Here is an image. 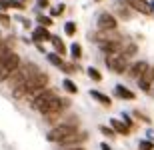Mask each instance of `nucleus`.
<instances>
[{
	"instance_id": "obj_1",
	"label": "nucleus",
	"mask_w": 154,
	"mask_h": 150,
	"mask_svg": "<svg viewBox=\"0 0 154 150\" xmlns=\"http://www.w3.org/2000/svg\"><path fill=\"white\" fill-rule=\"evenodd\" d=\"M48 74L46 72H36L34 76H30L22 84H18L14 90H12V96L18 100H30L34 94H38L40 90H44L46 84H48Z\"/></svg>"
},
{
	"instance_id": "obj_2",
	"label": "nucleus",
	"mask_w": 154,
	"mask_h": 150,
	"mask_svg": "<svg viewBox=\"0 0 154 150\" xmlns=\"http://www.w3.org/2000/svg\"><path fill=\"white\" fill-rule=\"evenodd\" d=\"M76 132H80L78 122H62V124H56L54 128H50L48 134H46V138H48V142L58 144V142L66 140L68 136H72V134H76Z\"/></svg>"
},
{
	"instance_id": "obj_3",
	"label": "nucleus",
	"mask_w": 154,
	"mask_h": 150,
	"mask_svg": "<svg viewBox=\"0 0 154 150\" xmlns=\"http://www.w3.org/2000/svg\"><path fill=\"white\" fill-rule=\"evenodd\" d=\"M36 72H40V70L36 68L34 64H28V66H22V64H20V68H18L16 72H14V74H12L10 78H8V80H6V84H8V88H10V90H14V88H16L18 84H22V82L26 80V78L34 76Z\"/></svg>"
},
{
	"instance_id": "obj_4",
	"label": "nucleus",
	"mask_w": 154,
	"mask_h": 150,
	"mask_svg": "<svg viewBox=\"0 0 154 150\" xmlns=\"http://www.w3.org/2000/svg\"><path fill=\"white\" fill-rule=\"evenodd\" d=\"M20 64H22V58H20V54L12 52L10 56H8L4 62L0 64V82H6V80H8V78H10V76L14 74L18 68H20Z\"/></svg>"
},
{
	"instance_id": "obj_5",
	"label": "nucleus",
	"mask_w": 154,
	"mask_h": 150,
	"mask_svg": "<svg viewBox=\"0 0 154 150\" xmlns=\"http://www.w3.org/2000/svg\"><path fill=\"white\" fill-rule=\"evenodd\" d=\"M106 66H108L112 72H116V74H122V72H126L128 70V66H130V60L124 56V54H112V56H106Z\"/></svg>"
},
{
	"instance_id": "obj_6",
	"label": "nucleus",
	"mask_w": 154,
	"mask_h": 150,
	"mask_svg": "<svg viewBox=\"0 0 154 150\" xmlns=\"http://www.w3.org/2000/svg\"><path fill=\"white\" fill-rule=\"evenodd\" d=\"M64 106H66V100H62L60 96H52L48 102L42 104V108H40L38 112L42 116H54V114H58V112H62Z\"/></svg>"
},
{
	"instance_id": "obj_7",
	"label": "nucleus",
	"mask_w": 154,
	"mask_h": 150,
	"mask_svg": "<svg viewBox=\"0 0 154 150\" xmlns=\"http://www.w3.org/2000/svg\"><path fill=\"white\" fill-rule=\"evenodd\" d=\"M52 96H56V90H52V88H44V90H40L38 94H34V96L30 98V106H32V110L38 112V110L42 108V104L48 102Z\"/></svg>"
},
{
	"instance_id": "obj_8",
	"label": "nucleus",
	"mask_w": 154,
	"mask_h": 150,
	"mask_svg": "<svg viewBox=\"0 0 154 150\" xmlns=\"http://www.w3.org/2000/svg\"><path fill=\"white\" fill-rule=\"evenodd\" d=\"M118 28V22L116 18L110 14V12H102L98 16V30H106V32H114Z\"/></svg>"
},
{
	"instance_id": "obj_9",
	"label": "nucleus",
	"mask_w": 154,
	"mask_h": 150,
	"mask_svg": "<svg viewBox=\"0 0 154 150\" xmlns=\"http://www.w3.org/2000/svg\"><path fill=\"white\" fill-rule=\"evenodd\" d=\"M148 66H150V64L146 62V60H136L134 64H130V66H128V70H126V72H128V76H130L132 80H140V78L144 76V72L148 70Z\"/></svg>"
},
{
	"instance_id": "obj_10",
	"label": "nucleus",
	"mask_w": 154,
	"mask_h": 150,
	"mask_svg": "<svg viewBox=\"0 0 154 150\" xmlns=\"http://www.w3.org/2000/svg\"><path fill=\"white\" fill-rule=\"evenodd\" d=\"M86 140H88V134L86 132H76V134H72V136H68L66 140L58 142V144L62 146V148H76V146H80L82 142H86Z\"/></svg>"
},
{
	"instance_id": "obj_11",
	"label": "nucleus",
	"mask_w": 154,
	"mask_h": 150,
	"mask_svg": "<svg viewBox=\"0 0 154 150\" xmlns=\"http://www.w3.org/2000/svg\"><path fill=\"white\" fill-rule=\"evenodd\" d=\"M124 4L126 6H130L132 10H136L140 12V14H152V6H150L148 0H124Z\"/></svg>"
},
{
	"instance_id": "obj_12",
	"label": "nucleus",
	"mask_w": 154,
	"mask_h": 150,
	"mask_svg": "<svg viewBox=\"0 0 154 150\" xmlns=\"http://www.w3.org/2000/svg\"><path fill=\"white\" fill-rule=\"evenodd\" d=\"M14 52V38H6V40H0V64L4 62L6 58Z\"/></svg>"
},
{
	"instance_id": "obj_13",
	"label": "nucleus",
	"mask_w": 154,
	"mask_h": 150,
	"mask_svg": "<svg viewBox=\"0 0 154 150\" xmlns=\"http://www.w3.org/2000/svg\"><path fill=\"white\" fill-rule=\"evenodd\" d=\"M152 82H154V66H148V70H146V72H144V76L138 80V84H140V88H142V90L150 92Z\"/></svg>"
},
{
	"instance_id": "obj_14",
	"label": "nucleus",
	"mask_w": 154,
	"mask_h": 150,
	"mask_svg": "<svg viewBox=\"0 0 154 150\" xmlns=\"http://www.w3.org/2000/svg\"><path fill=\"white\" fill-rule=\"evenodd\" d=\"M32 38L36 42H42V40H50V32L44 28V26H38V28L32 32Z\"/></svg>"
},
{
	"instance_id": "obj_15",
	"label": "nucleus",
	"mask_w": 154,
	"mask_h": 150,
	"mask_svg": "<svg viewBox=\"0 0 154 150\" xmlns=\"http://www.w3.org/2000/svg\"><path fill=\"white\" fill-rule=\"evenodd\" d=\"M90 96L94 100H98V102L102 104V106H110L112 104V100H110V96H106V94H102L100 90H90Z\"/></svg>"
},
{
	"instance_id": "obj_16",
	"label": "nucleus",
	"mask_w": 154,
	"mask_h": 150,
	"mask_svg": "<svg viewBox=\"0 0 154 150\" xmlns=\"http://www.w3.org/2000/svg\"><path fill=\"white\" fill-rule=\"evenodd\" d=\"M116 96H118V98H126V100H134V98H136V94L130 92L128 88H124L122 84H118V86H116Z\"/></svg>"
},
{
	"instance_id": "obj_17",
	"label": "nucleus",
	"mask_w": 154,
	"mask_h": 150,
	"mask_svg": "<svg viewBox=\"0 0 154 150\" xmlns=\"http://www.w3.org/2000/svg\"><path fill=\"white\" fill-rule=\"evenodd\" d=\"M110 126H112V130L118 134H130V128L126 126L124 122H120V120H110Z\"/></svg>"
},
{
	"instance_id": "obj_18",
	"label": "nucleus",
	"mask_w": 154,
	"mask_h": 150,
	"mask_svg": "<svg viewBox=\"0 0 154 150\" xmlns=\"http://www.w3.org/2000/svg\"><path fill=\"white\" fill-rule=\"evenodd\" d=\"M50 40H52V44H54V50H56V54H66V46H64V42L58 38V36H50Z\"/></svg>"
},
{
	"instance_id": "obj_19",
	"label": "nucleus",
	"mask_w": 154,
	"mask_h": 150,
	"mask_svg": "<svg viewBox=\"0 0 154 150\" xmlns=\"http://www.w3.org/2000/svg\"><path fill=\"white\" fill-rule=\"evenodd\" d=\"M62 88H64V90H66L68 94H76V92H78V86H76V84H74L72 80H70V78L62 80Z\"/></svg>"
},
{
	"instance_id": "obj_20",
	"label": "nucleus",
	"mask_w": 154,
	"mask_h": 150,
	"mask_svg": "<svg viewBox=\"0 0 154 150\" xmlns=\"http://www.w3.org/2000/svg\"><path fill=\"white\" fill-rule=\"evenodd\" d=\"M50 62L54 64V66H58V68H62L64 66V60H62V56H60V54H56V52H54V54H50Z\"/></svg>"
},
{
	"instance_id": "obj_21",
	"label": "nucleus",
	"mask_w": 154,
	"mask_h": 150,
	"mask_svg": "<svg viewBox=\"0 0 154 150\" xmlns=\"http://www.w3.org/2000/svg\"><path fill=\"white\" fill-rule=\"evenodd\" d=\"M88 76H90L94 82H100V80H102V74H100V70H96V68H88Z\"/></svg>"
},
{
	"instance_id": "obj_22",
	"label": "nucleus",
	"mask_w": 154,
	"mask_h": 150,
	"mask_svg": "<svg viewBox=\"0 0 154 150\" xmlns=\"http://www.w3.org/2000/svg\"><path fill=\"white\" fill-rule=\"evenodd\" d=\"M70 54H72V58H74V60H78V58L82 56V48H80V44H72Z\"/></svg>"
},
{
	"instance_id": "obj_23",
	"label": "nucleus",
	"mask_w": 154,
	"mask_h": 150,
	"mask_svg": "<svg viewBox=\"0 0 154 150\" xmlns=\"http://www.w3.org/2000/svg\"><path fill=\"white\" fill-rule=\"evenodd\" d=\"M64 30H66V34H68V36H74L76 34V22H66Z\"/></svg>"
},
{
	"instance_id": "obj_24",
	"label": "nucleus",
	"mask_w": 154,
	"mask_h": 150,
	"mask_svg": "<svg viewBox=\"0 0 154 150\" xmlns=\"http://www.w3.org/2000/svg\"><path fill=\"white\" fill-rule=\"evenodd\" d=\"M140 150H154V144L150 142V140H140Z\"/></svg>"
},
{
	"instance_id": "obj_25",
	"label": "nucleus",
	"mask_w": 154,
	"mask_h": 150,
	"mask_svg": "<svg viewBox=\"0 0 154 150\" xmlns=\"http://www.w3.org/2000/svg\"><path fill=\"white\" fill-rule=\"evenodd\" d=\"M100 132L104 134V136H110V138H114V130H112V128H108V126H100Z\"/></svg>"
},
{
	"instance_id": "obj_26",
	"label": "nucleus",
	"mask_w": 154,
	"mask_h": 150,
	"mask_svg": "<svg viewBox=\"0 0 154 150\" xmlns=\"http://www.w3.org/2000/svg\"><path fill=\"white\" fill-rule=\"evenodd\" d=\"M38 22L42 24V26H44V24H46V26H50V24H52V20H50L48 16H38Z\"/></svg>"
},
{
	"instance_id": "obj_27",
	"label": "nucleus",
	"mask_w": 154,
	"mask_h": 150,
	"mask_svg": "<svg viewBox=\"0 0 154 150\" xmlns=\"http://www.w3.org/2000/svg\"><path fill=\"white\" fill-rule=\"evenodd\" d=\"M0 22H4V24H8V22H10V18L6 16V14H0Z\"/></svg>"
},
{
	"instance_id": "obj_28",
	"label": "nucleus",
	"mask_w": 154,
	"mask_h": 150,
	"mask_svg": "<svg viewBox=\"0 0 154 150\" xmlns=\"http://www.w3.org/2000/svg\"><path fill=\"white\" fill-rule=\"evenodd\" d=\"M100 148H102V150H112L108 144H106V142H102V144H100Z\"/></svg>"
},
{
	"instance_id": "obj_29",
	"label": "nucleus",
	"mask_w": 154,
	"mask_h": 150,
	"mask_svg": "<svg viewBox=\"0 0 154 150\" xmlns=\"http://www.w3.org/2000/svg\"><path fill=\"white\" fill-rule=\"evenodd\" d=\"M38 4H40V6H44V8H46V6H48V0H38Z\"/></svg>"
},
{
	"instance_id": "obj_30",
	"label": "nucleus",
	"mask_w": 154,
	"mask_h": 150,
	"mask_svg": "<svg viewBox=\"0 0 154 150\" xmlns=\"http://www.w3.org/2000/svg\"><path fill=\"white\" fill-rule=\"evenodd\" d=\"M64 150H86L84 146H76V148H64Z\"/></svg>"
},
{
	"instance_id": "obj_31",
	"label": "nucleus",
	"mask_w": 154,
	"mask_h": 150,
	"mask_svg": "<svg viewBox=\"0 0 154 150\" xmlns=\"http://www.w3.org/2000/svg\"><path fill=\"white\" fill-rule=\"evenodd\" d=\"M0 40H2V34H0Z\"/></svg>"
},
{
	"instance_id": "obj_32",
	"label": "nucleus",
	"mask_w": 154,
	"mask_h": 150,
	"mask_svg": "<svg viewBox=\"0 0 154 150\" xmlns=\"http://www.w3.org/2000/svg\"><path fill=\"white\" fill-rule=\"evenodd\" d=\"M96 2H100V0H96Z\"/></svg>"
}]
</instances>
